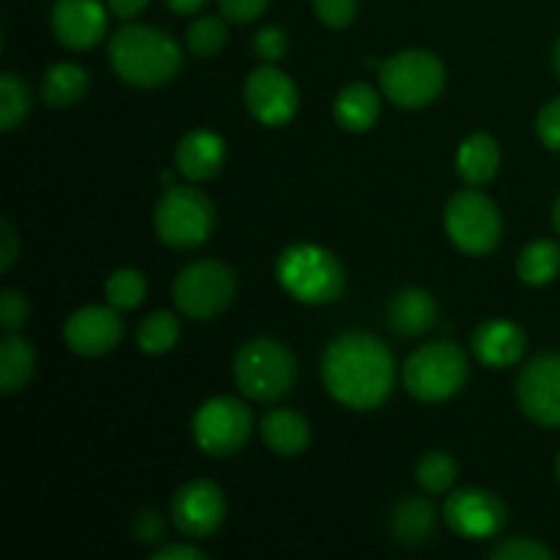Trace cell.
<instances>
[{
    "label": "cell",
    "instance_id": "cell-1",
    "mask_svg": "<svg viewBox=\"0 0 560 560\" xmlns=\"http://www.w3.org/2000/svg\"><path fill=\"white\" fill-rule=\"evenodd\" d=\"M323 383L339 405L350 410H375L392 397L394 355L383 339L348 331L323 353Z\"/></svg>",
    "mask_w": 560,
    "mask_h": 560
},
{
    "label": "cell",
    "instance_id": "cell-2",
    "mask_svg": "<svg viewBox=\"0 0 560 560\" xmlns=\"http://www.w3.org/2000/svg\"><path fill=\"white\" fill-rule=\"evenodd\" d=\"M109 66L131 88H162L184 66L180 47L170 33L151 25H124L109 38Z\"/></svg>",
    "mask_w": 560,
    "mask_h": 560
},
{
    "label": "cell",
    "instance_id": "cell-3",
    "mask_svg": "<svg viewBox=\"0 0 560 560\" xmlns=\"http://www.w3.org/2000/svg\"><path fill=\"white\" fill-rule=\"evenodd\" d=\"M277 279L301 304H331L345 290V268L320 244H293L279 255Z\"/></svg>",
    "mask_w": 560,
    "mask_h": 560
},
{
    "label": "cell",
    "instance_id": "cell-4",
    "mask_svg": "<svg viewBox=\"0 0 560 560\" xmlns=\"http://www.w3.org/2000/svg\"><path fill=\"white\" fill-rule=\"evenodd\" d=\"M233 377L244 397L255 402H279L293 392L299 364L279 339L257 337L235 353Z\"/></svg>",
    "mask_w": 560,
    "mask_h": 560
},
{
    "label": "cell",
    "instance_id": "cell-5",
    "mask_svg": "<svg viewBox=\"0 0 560 560\" xmlns=\"http://www.w3.org/2000/svg\"><path fill=\"white\" fill-rule=\"evenodd\" d=\"M402 381L410 397L419 402H446L463 392L468 381V359L459 345L446 339L427 342L405 361Z\"/></svg>",
    "mask_w": 560,
    "mask_h": 560
},
{
    "label": "cell",
    "instance_id": "cell-6",
    "mask_svg": "<svg viewBox=\"0 0 560 560\" xmlns=\"http://www.w3.org/2000/svg\"><path fill=\"white\" fill-rule=\"evenodd\" d=\"M381 88L397 107L421 109L446 88V66L435 52L405 49L381 66Z\"/></svg>",
    "mask_w": 560,
    "mask_h": 560
},
{
    "label": "cell",
    "instance_id": "cell-7",
    "mask_svg": "<svg viewBox=\"0 0 560 560\" xmlns=\"http://www.w3.org/2000/svg\"><path fill=\"white\" fill-rule=\"evenodd\" d=\"M153 224L162 244L173 249H195L206 244L217 224L213 202L191 186H167L153 211Z\"/></svg>",
    "mask_w": 560,
    "mask_h": 560
},
{
    "label": "cell",
    "instance_id": "cell-8",
    "mask_svg": "<svg viewBox=\"0 0 560 560\" xmlns=\"http://www.w3.org/2000/svg\"><path fill=\"white\" fill-rule=\"evenodd\" d=\"M446 233L452 244L465 255H490L501 244L503 222L498 206L479 189H465L448 200L446 213Z\"/></svg>",
    "mask_w": 560,
    "mask_h": 560
},
{
    "label": "cell",
    "instance_id": "cell-9",
    "mask_svg": "<svg viewBox=\"0 0 560 560\" xmlns=\"http://www.w3.org/2000/svg\"><path fill=\"white\" fill-rule=\"evenodd\" d=\"M235 299V273L219 260H197L173 282V301L180 315L208 320L228 310Z\"/></svg>",
    "mask_w": 560,
    "mask_h": 560
},
{
    "label": "cell",
    "instance_id": "cell-10",
    "mask_svg": "<svg viewBox=\"0 0 560 560\" xmlns=\"http://www.w3.org/2000/svg\"><path fill=\"white\" fill-rule=\"evenodd\" d=\"M191 432L200 452L208 457H230L249 441L252 410L235 397H213L197 408Z\"/></svg>",
    "mask_w": 560,
    "mask_h": 560
},
{
    "label": "cell",
    "instance_id": "cell-11",
    "mask_svg": "<svg viewBox=\"0 0 560 560\" xmlns=\"http://www.w3.org/2000/svg\"><path fill=\"white\" fill-rule=\"evenodd\" d=\"M443 520L459 539H492L506 525V506L495 492L463 487L448 495L446 506H443Z\"/></svg>",
    "mask_w": 560,
    "mask_h": 560
},
{
    "label": "cell",
    "instance_id": "cell-12",
    "mask_svg": "<svg viewBox=\"0 0 560 560\" xmlns=\"http://www.w3.org/2000/svg\"><path fill=\"white\" fill-rule=\"evenodd\" d=\"M520 410L534 424L560 427V353H541L517 377Z\"/></svg>",
    "mask_w": 560,
    "mask_h": 560
},
{
    "label": "cell",
    "instance_id": "cell-13",
    "mask_svg": "<svg viewBox=\"0 0 560 560\" xmlns=\"http://www.w3.org/2000/svg\"><path fill=\"white\" fill-rule=\"evenodd\" d=\"M244 102L262 126H284L299 113V88L273 63L260 66L244 85Z\"/></svg>",
    "mask_w": 560,
    "mask_h": 560
},
{
    "label": "cell",
    "instance_id": "cell-14",
    "mask_svg": "<svg viewBox=\"0 0 560 560\" xmlns=\"http://www.w3.org/2000/svg\"><path fill=\"white\" fill-rule=\"evenodd\" d=\"M170 514H173L175 528L189 539H206V536L217 534L228 514L222 487L208 479L189 481L175 492Z\"/></svg>",
    "mask_w": 560,
    "mask_h": 560
},
{
    "label": "cell",
    "instance_id": "cell-15",
    "mask_svg": "<svg viewBox=\"0 0 560 560\" xmlns=\"http://www.w3.org/2000/svg\"><path fill=\"white\" fill-rule=\"evenodd\" d=\"M63 339L77 355L96 359L118 348L124 339V320L115 306H82L66 320Z\"/></svg>",
    "mask_w": 560,
    "mask_h": 560
},
{
    "label": "cell",
    "instance_id": "cell-16",
    "mask_svg": "<svg viewBox=\"0 0 560 560\" xmlns=\"http://www.w3.org/2000/svg\"><path fill=\"white\" fill-rule=\"evenodd\" d=\"M52 33L77 52L96 47L107 33V9L98 0H55Z\"/></svg>",
    "mask_w": 560,
    "mask_h": 560
},
{
    "label": "cell",
    "instance_id": "cell-17",
    "mask_svg": "<svg viewBox=\"0 0 560 560\" xmlns=\"http://www.w3.org/2000/svg\"><path fill=\"white\" fill-rule=\"evenodd\" d=\"M528 337L523 328L506 317H490L474 331V353L490 370H503L523 361Z\"/></svg>",
    "mask_w": 560,
    "mask_h": 560
},
{
    "label": "cell",
    "instance_id": "cell-18",
    "mask_svg": "<svg viewBox=\"0 0 560 560\" xmlns=\"http://www.w3.org/2000/svg\"><path fill=\"white\" fill-rule=\"evenodd\" d=\"M175 167L184 178L211 180L224 167V140L211 129H195L175 148Z\"/></svg>",
    "mask_w": 560,
    "mask_h": 560
},
{
    "label": "cell",
    "instance_id": "cell-19",
    "mask_svg": "<svg viewBox=\"0 0 560 560\" xmlns=\"http://www.w3.org/2000/svg\"><path fill=\"white\" fill-rule=\"evenodd\" d=\"M438 320V304L427 290L405 288L388 301V326L402 337H421Z\"/></svg>",
    "mask_w": 560,
    "mask_h": 560
},
{
    "label": "cell",
    "instance_id": "cell-20",
    "mask_svg": "<svg viewBox=\"0 0 560 560\" xmlns=\"http://www.w3.org/2000/svg\"><path fill=\"white\" fill-rule=\"evenodd\" d=\"M260 432L266 446L271 448L273 454H279V457H299V454L306 452V446H310L312 441L310 421L288 408L268 410V413L262 416Z\"/></svg>",
    "mask_w": 560,
    "mask_h": 560
},
{
    "label": "cell",
    "instance_id": "cell-21",
    "mask_svg": "<svg viewBox=\"0 0 560 560\" xmlns=\"http://www.w3.org/2000/svg\"><path fill=\"white\" fill-rule=\"evenodd\" d=\"M377 115H381V96L366 82H353L334 98V120L345 131L359 135V131L372 129L377 124Z\"/></svg>",
    "mask_w": 560,
    "mask_h": 560
},
{
    "label": "cell",
    "instance_id": "cell-22",
    "mask_svg": "<svg viewBox=\"0 0 560 560\" xmlns=\"http://www.w3.org/2000/svg\"><path fill=\"white\" fill-rule=\"evenodd\" d=\"M501 170V145L495 142V137L485 135H470L468 140L459 145L457 151V173L465 184L470 186H485Z\"/></svg>",
    "mask_w": 560,
    "mask_h": 560
},
{
    "label": "cell",
    "instance_id": "cell-23",
    "mask_svg": "<svg viewBox=\"0 0 560 560\" xmlns=\"http://www.w3.org/2000/svg\"><path fill=\"white\" fill-rule=\"evenodd\" d=\"M438 512L427 498H408L394 509L392 530L402 545L419 547L435 534Z\"/></svg>",
    "mask_w": 560,
    "mask_h": 560
},
{
    "label": "cell",
    "instance_id": "cell-24",
    "mask_svg": "<svg viewBox=\"0 0 560 560\" xmlns=\"http://www.w3.org/2000/svg\"><path fill=\"white\" fill-rule=\"evenodd\" d=\"M33 370H36V353H33L31 342L16 334H5L0 342V392L9 394L22 392L31 381Z\"/></svg>",
    "mask_w": 560,
    "mask_h": 560
},
{
    "label": "cell",
    "instance_id": "cell-25",
    "mask_svg": "<svg viewBox=\"0 0 560 560\" xmlns=\"http://www.w3.org/2000/svg\"><path fill=\"white\" fill-rule=\"evenodd\" d=\"M88 93V71L77 63H55L49 66L42 80L44 104L55 109L74 107Z\"/></svg>",
    "mask_w": 560,
    "mask_h": 560
},
{
    "label": "cell",
    "instance_id": "cell-26",
    "mask_svg": "<svg viewBox=\"0 0 560 560\" xmlns=\"http://www.w3.org/2000/svg\"><path fill=\"white\" fill-rule=\"evenodd\" d=\"M560 273V246L556 241H534L517 257V277L530 288L550 284Z\"/></svg>",
    "mask_w": 560,
    "mask_h": 560
},
{
    "label": "cell",
    "instance_id": "cell-27",
    "mask_svg": "<svg viewBox=\"0 0 560 560\" xmlns=\"http://www.w3.org/2000/svg\"><path fill=\"white\" fill-rule=\"evenodd\" d=\"M180 337V320L167 310L148 315L137 328V348L148 355H162L175 348Z\"/></svg>",
    "mask_w": 560,
    "mask_h": 560
},
{
    "label": "cell",
    "instance_id": "cell-28",
    "mask_svg": "<svg viewBox=\"0 0 560 560\" xmlns=\"http://www.w3.org/2000/svg\"><path fill=\"white\" fill-rule=\"evenodd\" d=\"M33 107L31 88L22 77L3 71L0 74V129L11 131L27 118Z\"/></svg>",
    "mask_w": 560,
    "mask_h": 560
},
{
    "label": "cell",
    "instance_id": "cell-29",
    "mask_svg": "<svg viewBox=\"0 0 560 560\" xmlns=\"http://www.w3.org/2000/svg\"><path fill=\"white\" fill-rule=\"evenodd\" d=\"M148 284L137 268H120L104 284V295H107L109 306H115L118 312L137 310V306L145 301Z\"/></svg>",
    "mask_w": 560,
    "mask_h": 560
},
{
    "label": "cell",
    "instance_id": "cell-30",
    "mask_svg": "<svg viewBox=\"0 0 560 560\" xmlns=\"http://www.w3.org/2000/svg\"><path fill=\"white\" fill-rule=\"evenodd\" d=\"M416 479H419L421 490L430 495H443L457 481V459L446 452H430L421 457L419 468H416Z\"/></svg>",
    "mask_w": 560,
    "mask_h": 560
},
{
    "label": "cell",
    "instance_id": "cell-31",
    "mask_svg": "<svg viewBox=\"0 0 560 560\" xmlns=\"http://www.w3.org/2000/svg\"><path fill=\"white\" fill-rule=\"evenodd\" d=\"M228 36V22L219 20V16H200L197 22H191L189 33H186V44H189V52L197 55V58H213L224 49Z\"/></svg>",
    "mask_w": 560,
    "mask_h": 560
},
{
    "label": "cell",
    "instance_id": "cell-32",
    "mask_svg": "<svg viewBox=\"0 0 560 560\" xmlns=\"http://www.w3.org/2000/svg\"><path fill=\"white\" fill-rule=\"evenodd\" d=\"M492 560H552V550L536 539H509L490 550Z\"/></svg>",
    "mask_w": 560,
    "mask_h": 560
},
{
    "label": "cell",
    "instance_id": "cell-33",
    "mask_svg": "<svg viewBox=\"0 0 560 560\" xmlns=\"http://www.w3.org/2000/svg\"><path fill=\"white\" fill-rule=\"evenodd\" d=\"M27 315H31V304H27L25 295L20 290L5 288L0 293V326H3L5 334H16L27 323Z\"/></svg>",
    "mask_w": 560,
    "mask_h": 560
},
{
    "label": "cell",
    "instance_id": "cell-34",
    "mask_svg": "<svg viewBox=\"0 0 560 560\" xmlns=\"http://www.w3.org/2000/svg\"><path fill=\"white\" fill-rule=\"evenodd\" d=\"M317 20L326 27H348L359 14V0H312Z\"/></svg>",
    "mask_w": 560,
    "mask_h": 560
},
{
    "label": "cell",
    "instance_id": "cell-35",
    "mask_svg": "<svg viewBox=\"0 0 560 560\" xmlns=\"http://www.w3.org/2000/svg\"><path fill=\"white\" fill-rule=\"evenodd\" d=\"M252 49H255V55L262 63H277V60H282L284 52H288V36H284V31H279L277 25H266L255 33Z\"/></svg>",
    "mask_w": 560,
    "mask_h": 560
},
{
    "label": "cell",
    "instance_id": "cell-36",
    "mask_svg": "<svg viewBox=\"0 0 560 560\" xmlns=\"http://www.w3.org/2000/svg\"><path fill=\"white\" fill-rule=\"evenodd\" d=\"M536 135L550 151H560V96L547 102L536 118Z\"/></svg>",
    "mask_w": 560,
    "mask_h": 560
},
{
    "label": "cell",
    "instance_id": "cell-37",
    "mask_svg": "<svg viewBox=\"0 0 560 560\" xmlns=\"http://www.w3.org/2000/svg\"><path fill=\"white\" fill-rule=\"evenodd\" d=\"M268 9V0H219V11L228 22L235 25H249L262 11Z\"/></svg>",
    "mask_w": 560,
    "mask_h": 560
},
{
    "label": "cell",
    "instance_id": "cell-38",
    "mask_svg": "<svg viewBox=\"0 0 560 560\" xmlns=\"http://www.w3.org/2000/svg\"><path fill=\"white\" fill-rule=\"evenodd\" d=\"M20 257V235L9 219L0 222V271H11L14 260Z\"/></svg>",
    "mask_w": 560,
    "mask_h": 560
},
{
    "label": "cell",
    "instance_id": "cell-39",
    "mask_svg": "<svg viewBox=\"0 0 560 560\" xmlns=\"http://www.w3.org/2000/svg\"><path fill=\"white\" fill-rule=\"evenodd\" d=\"M135 534L137 539L151 545V541H162L164 539V523L156 512H142L140 517L135 520Z\"/></svg>",
    "mask_w": 560,
    "mask_h": 560
},
{
    "label": "cell",
    "instance_id": "cell-40",
    "mask_svg": "<svg viewBox=\"0 0 560 560\" xmlns=\"http://www.w3.org/2000/svg\"><path fill=\"white\" fill-rule=\"evenodd\" d=\"M156 560H206V550L195 545H164L159 550H153Z\"/></svg>",
    "mask_w": 560,
    "mask_h": 560
},
{
    "label": "cell",
    "instance_id": "cell-41",
    "mask_svg": "<svg viewBox=\"0 0 560 560\" xmlns=\"http://www.w3.org/2000/svg\"><path fill=\"white\" fill-rule=\"evenodd\" d=\"M107 5L118 20H135L140 11H145L148 0H107Z\"/></svg>",
    "mask_w": 560,
    "mask_h": 560
},
{
    "label": "cell",
    "instance_id": "cell-42",
    "mask_svg": "<svg viewBox=\"0 0 560 560\" xmlns=\"http://www.w3.org/2000/svg\"><path fill=\"white\" fill-rule=\"evenodd\" d=\"M164 3H167V9L175 11V14H197L208 0H164Z\"/></svg>",
    "mask_w": 560,
    "mask_h": 560
},
{
    "label": "cell",
    "instance_id": "cell-43",
    "mask_svg": "<svg viewBox=\"0 0 560 560\" xmlns=\"http://www.w3.org/2000/svg\"><path fill=\"white\" fill-rule=\"evenodd\" d=\"M552 224H556V230L560 233V197H558L556 208H552Z\"/></svg>",
    "mask_w": 560,
    "mask_h": 560
},
{
    "label": "cell",
    "instance_id": "cell-44",
    "mask_svg": "<svg viewBox=\"0 0 560 560\" xmlns=\"http://www.w3.org/2000/svg\"><path fill=\"white\" fill-rule=\"evenodd\" d=\"M552 63H556V71H558V77H560V38H558V44H556V55H552Z\"/></svg>",
    "mask_w": 560,
    "mask_h": 560
},
{
    "label": "cell",
    "instance_id": "cell-45",
    "mask_svg": "<svg viewBox=\"0 0 560 560\" xmlns=\"http://www.w3.org/2000/svg\"><path fill=\"white\" fill-rule=\"evenodd\" d=\"M556 476H558V485H560V454H558V459H556Z\"/></svg>",
    "mask_w": 560,
    "mask_h": 560
}]
</instances>
